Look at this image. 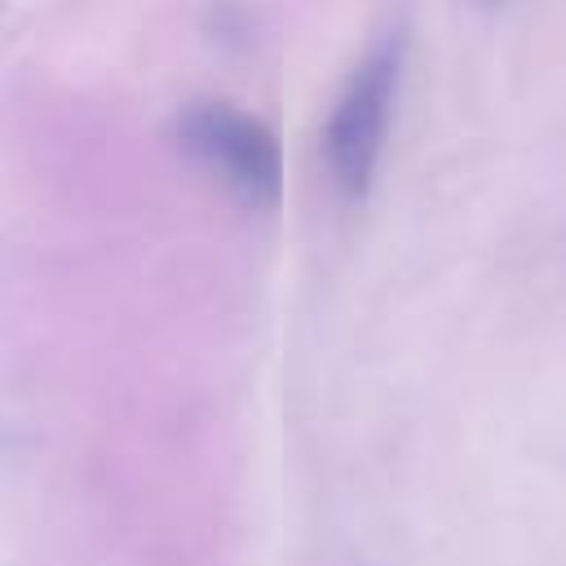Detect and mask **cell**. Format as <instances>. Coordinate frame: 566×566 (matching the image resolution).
<instances>
[{
  "instance_id": "cell-2",
  "label": "cell",
  "mask_w": 566,
  "mask_h": 566,
  "mask_svg": "<svg viewBox=\"0 0 566 566\" xmlns=\"http://www.w3.org/2000/svg\"><path fill=\"white\" fill-rule=\"evenodd\" d=\"M398 80H402V40H380L345 80L327 128H323V155L336 190L345 199H363L376 181L385 133L394 119L398 102Z\"/></svg>"
},
{
  "instance_id": "cell-1",
  "label": "cell",
  "mask_w": 566,
  "mask_h": 566,
  "mask_svg": "<svg viewBox=\"0 0 566 566\" xmlns=\"http://www.w3.org/2000/svg\"><path fill=\"white\" fill-rule=\"evenodd\" d=\"M172 142L177 150L199 164L208 177H217L243 208H274L283 195V155L270 124L239 111L234 102L203 97L186 102L172 115Z\"/></svg>"
}]
</instances>
